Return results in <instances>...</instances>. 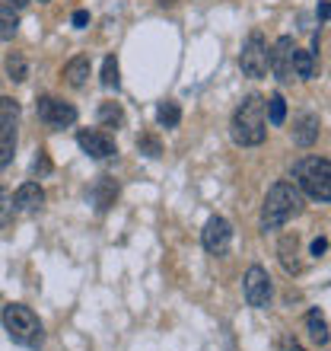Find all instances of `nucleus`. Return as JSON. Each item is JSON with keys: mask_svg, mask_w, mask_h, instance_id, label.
<instances>
[{"mask_svg": "<svg viewBox=\"0 0 331 351\" xmlns=\"http://www.w3.org/2000/svg\"><path fill=\"white\" fill-rule=\"evenodd\" d=\"M13 195L7 192V189H0V227H7L10 221H13Z\"/></svg>", "mask_w": 331, "mask_h": 351, "instance_id": "a878e982", "label": "nucleus"}, {"mask_svg": "<svg viewBox=\"0 0 331 351\" xmlns=\"http://www.w3.org/2000/svg\"><path fill=\"white\" fill-rule=\"evenodd\" d=\"M284 119H287V99L280 93H274V96L267 99V121L277 128V125H284Z\"/></svg>", "mask_w": 331, "mask_h": 351, "instance_id": "4be33fe9", "label": "nucleus"}, {"mask_svg": "<svg viewBox=\"0 0 331 351\" xmlns=\"http://www.w3.org/2000/svg\"><path fill=\"white\" fill-rule=\"evenodd\" d=\"M36 169H42V173H45V169H48V160H45V157H38V160H36Z\"/></svg>", "mask_w": 331, "mask_h": 351, "instance_id": "2f4dec72", "label": "nucleus"}, {"mask_svg": "<svg viewBox=\"0 0 331 351\" xmlns=\"http://www.w3.org/2000/svg\"><path fill=\"white\" fill-rule=\"evenodd\" d=\"M277 256H280V265H284L287 275H300V271H303V262H300V237H296V233H287L284 240H280Z\"/></svg>", "mask_w": 331, "mask_h": 351, "instance_id": "ddd939ff", "label": "nucleus"}, {"mask_svg": "<svg viewBox=\"0 0 331 351\" xmlns=\"http://www.w3.org/2000/svg\"><path fill=\"white\" fill-rule=\"evenodd\" d=\"M45 204V189L38 182H23L13 195V208L16 211H38Z\"/></svg>", "mask_w": 331, "mask_h": 351, "instance_id": "f8f14e48", "label": "nucleus"}, {"mask_svg": "<svg viewBox=\"0 0 331 351\" xmlns=\"http://www.w3.org/2000/svg\"><path fill=\"white\" fill-rule=\"evenodd\" d=\"M38 3H48V0H38Z\"/></svg>", "mask_w": 331, "mask_h": 351, "instance_id": "f704fd0d", "label": "nucleus"}, {"mask_svg": "<svg viewBox=\"0 0 331 351\" xmlns=\"http://www.w3.org/2000/svg\"><path fill=\"white\" fill-rule=\"evenodd\" d=\"M7 77L13 80V84H26L29 64H26V58L19 55V51H10L7 55Z\"/></svg>", "mask_w": 331, "mask_h": 351, "instance_id": "412c9836", "label": "nucleus"}, {"mask_svg": "<svg viewBox=\"0 0 331 351\" xmlns=\"http://www.w3.org/2000/svg\"><path fill=\"white\" fill-rule=\"evenodd\" d=\"M115 198H118V182L111 176H102L99 182H96V189H92V204L99 211H109L111 204H115Z\"/></svg>", "mask_w": 331, "mask_h": 351, "instance_id": "4468645a", "label": "nucleus"}, {"mask_svg": "<svg viewBox=\"0 0 331 351\" xmlns=\"http://www.w3.org/2000/svg\"><path fill=\"white\" fill-rule=\"evenodd\" d=\"M157 121H159V128H178V121H182V109H178V102H172V99L159 102Z\"/></svg>", "mask_w": 331, "mask_h": 351, "instance_id": "aec40b11", "label": "nucleus"}, {"mask_svg": "<svg viewBox=\"0 0 331 351\" xmlns=\"http://www.w3.org/2000/svg\"><path fill=\"white\" fill-rule=\"evenodd\" d=\"M36 112H38V119L45 121L48 128H67V125H74L77 121L74 106L64 102V99H55V96H38Z\"/></svg>", "mask_w": 331, "mask_h": 351, "instance_id": "0eeeda50", "label": "nucleus"}, {"mask_svg": "<svg viewBox=\"0 0 331 351\" xmlns=\"http://www.w3.org/2000/svg\"><path fill=\"white\" fill-rule=\"evenodd\" d=\"M293 77L296 80H313L315 77V51L293 48Z\"/></svg>", "mask_w": 331, "mask_h": 351, "instance_id": "f3484780", "label": "nucleus"}, {"mask_svg": "<svg viewBox=\"0 0 331 351\" xmlns=\"http://www.w3.org/2000/svg\"><path fill=\"white\" fill-rule=\"evenodd\" d=\"M242 291H246L248 306L255 310H267L271 306V297H274V287H271V278L261 265H248L246 278H242Z\"/></svg>", "mask_w": 331, "mask_h": 351, "instance_id": "423d86ee", "label": "nucleus"}, {"mask_svg": "<svg viewBox=\"0 0 331 351\" xmlns=\"http://www.w3.org/2000/svg\"><path fill=\"white\" fill-rule=\"evenodd\" d=\"M265 106H267L265 96H258V93H248L246 99L236 106L233 121H230V134L239 147H258V144H265V138H267Z\"/></svg>", "mask_w": 331, "mask_h": 351, "instance_id": "f257e3e1", "label": "nucleus"}, {"mask_svg": "<svg viewBox=\"0 0 331 351\" xmlns=\"http://www.w3.org/2000/svg\"><path fill=\"white\" fill-rule=\"evenodd\" d=\"M325 252H328V240H325V237L313 240V256H315V259H319V256H325Z\"/></svg>", "mask_w": 331, "mask_h": 351, "instance_id": "cd10ccee", "label": "nucleus"}, {"mask_svg": "<svg viewBox=\"0 0 331 351\" xmlns=\"http://www.w3.org/2000/svg\"><path fill=\"white\" fill-rule=\"evenodd\" d=\"M293 38L290 36H280L274 42V51L267 55V64H271V71H274V77L280 80V84H290L293 80Z\"/></svg>", "mask_w": 331, "mask_h": 351, "instance_id": "1a4fd4ad", "label": "nucleus"}, {"mask_svg": "<svg viewBox=\"0 0 331 351\" xmlns=\"http://www.w3.org/2000/svg\"><path fill=\"white\" fill-rule=\"evenodd\" d=\"M239 67L242 74L252 77V80H261V77H267V45H265V36L261 32H252L248 36V42L242 45V55H239Z\"/></svg>", "mask_w": 331, "mask_h": 351, "instance_id": "39448f33", "label": "nucleus"}, {"mask_svg": "<svg viewBox=\"0 0 331 351\" xmlns=\"http://www.w3.org/2000/svg\"><path fill=\"white\" fill-rule=\"evenodd\" d=\"M96 119H99L102 128H121L124 125V109H121L118 102H102Z\"/></svg>", "mask_w": 331, "mask_h": 351, "instance_id": "6ab92c4d", "label": "nucleus"}, {"mask_svg": "<svg viewBox=\"0 0 331 351\" xmlns=\"http://www.w3.org/2000/svg\"><path fill=\"white\" fill-rule=\"evenodd\" d=\"M137 150H140V154H147V157H159V154H163V147H159V141L153 138V134H140V138H137Z\"/></svg>", "mask_w": 331, "mask_h": 351, "instance_id": "bb28decb", "label": "nucleus"}, {"mask_svg": "<svg viewBox=\"0 0 331 351\" xmlns=\"http://www.w3.org/2000/svg\"><path fill=\"white\" fill-rule=\"evenodd\" d=\"M86 23H90V13H86V10H77V13H74V26L83 29Z\"/></svg>", "mask_w": 331, "mask_h": 351, "instance_id": "c85d7f7f", "label": "nucleus"}, {"mask_svg": "<svg viewBox=\"0 0 331 351\" xmlns=\"http://www.w3.org/2000/svg\"><path fill=\"white\" fill-rule=\"evenodd\" d=\"M296 189L309 195L313 202H331V160L325 157H303L293 167Z\"/></svg>", "mask_w": 331, "mask_h": 351, "instance_id": "20e7f679", "label": "nucleus"}, {"mask_svg": "<svg viewBox=\"0 0 331 351\" xmlns=\"http://www.w3.org/2000/svg\"><path fill=\"white\" fill-rule=\"evenodd\" d=\"M319 131H322L319 115H313V112L296 115V121H293V144L296 147H313L315 141H319Z\"/></svg>", "mask_w": 331, "mask_h": 351, "instance_id": "9b49d317", "label": "nucleus"}, {"mask_svg": "<svg viewBox=\"0 0 331 351\" xmlns=\"http://www.w3.org/2000/svg\"><path fill=\"white\" fill-rule=\"evenodd\" d=\"M16 29H19L16 10H3V7H0V36H3V38H13V36H16Z\"/></svg>", "mask_w": 331, "mask_h": 351, "instance_id": "b1692460", "label": "nucleus"}, {"mask_svg": "<svg viewBox=\"0 0 331 351\" xmlns=\"http://www.w3.org/2000/svg\"><path fill=\"white\" fill-rule=\"evenodd\" d=\"M64 80L70 86H86V80H90V58H83V55H77L74 61H67V67H64Z\"/></svg>", "mask_w": 331, "mask_h": 351, "instance_id": "a211bd4d", "label": "nucleus"}, {"mask_svg": "<svg viewBox=\"0 0 331 351\" xmlns=\"http://www.w3.org/2000/svg\"><path fill=\"white\" fill-rule=\"evenodd\" d=\"M16 157V125L13 121H3L0 125V169L10 167Z\"/></svg>", "mask_w": 331, "mask_h": 351, "instance_id": "2eb2a0df", "label": "nucleus"}, {"mask_svg": "<svg viewBox=\"0 0 331 351\" xmlns=\"http://www.w3.org/2000/svg\"><path fill=\"white\" fill-rule=\"evenodd\" d=\"M306 329H309L315 345H328L331 329H328V319H325L322 310H309V313H306Z\"/></svg>", "mask_w": 331, "mask_h": 351, "instance_id": "dca6fc26", "label": "nucleus"}, {"mask_svg": "<svg viewBox=\"0 0 331 351\" xmlns=\"http://www.w3.org/2000/svg\"><path fill=\"white\" fill-rule=\"evenodd\" d=\"M26 3H29V0H0V7H3V10H23Z\"/></svg>", "mask_w": 331, "mask_h": 351, "instance_id": "c756f323", "label": "nucleus"}, {"mask_svg": "<svg viewBox=\"0 0 331 351\" xmlns=\"http://www.w3.org/2000/svg\"><path fill=\"white\" fill-rule=\"evenodd\" d=\"M319 16H322V19H331V7H328V3H322V7H319Z\"/></svg>", "mask_w": 331, "mask_h": 351, "instance_id": "7c9ffc66", "label": "nucleus"}, {"mask_svg": "<svg viewBox=\"0 0 331 351\" xmlns=\"http://www.w3.org/2000/svg\"><path fill=\"white\" fill-rule=\"evenodd\" d=\"M300 214H303V192L293 182L280 179L265 195V204H261V230H277V227L290 223Z\"/></svg>", "mask_w": 331, "mask_h": 351, "instance_id": "f03ea898", "label": "nucleus"}, {"mask_svg": "<svg viewBox=\"0 0 331 351\" xmlns=\"http://www.w3.org/2000/svg\"><path fill=\"white\" fill-rule=\"evenodd\" d=\"M118 84H121V77H118V61L109 55L105 61H102V86H105V90H118Z\"/></svg>", "mask_w": 331, "mask_h": 351, "instance_id": "5701e85b", "label": "nucleus"}, {"mask_svg": "<svg viewBox=\"0 0 331 351\" xmlns=\"http://www.w3.org/2000/svg\"><path fill=\"white\" fill-rule=\"evenodd\" d=\"M230 243H233V227L226 217H211V221L204 223L201 246L211 252V256H223V252L230 250Z\"/></svg>", "mask_w": 331, "mask_h": 351, "instance_id": "6e6552de", "label": "nucleus"}, {"mask_svg": "<svg viewBox=\"0 0 331 351\" xmlns=\"http://www.w3.org/2000/svg\"><path fill=\"white\" fill-rule=\"evenodd\" d=\"M0 319H3V329H7V335L16 345H23V348H42V342H45V329H42V319H38L29 306L7 304Z\"/></svg>", "mask_w": 331, "mask_h": 351, "instance_id": "7ed1b4c3", "label": "nucleus"}, {"mask_svg": "<svg viewBox=\"0 0 331 351\" xmlns=\"http://www.w3.org/2000/svg\"><path fill=\"white\" fill-rule=\"evenodd\" d=\"M175 0H159V7H172Z\"/></svg>", "mask_w": 331, "mask_h": 351, "instance_id": "473e14b6", "label": "nucleus"}, {"mask_svg": "<svg viewBox=\"0 0 331 351\" xmlns=\"http://www.w3.org/2000/svg\"><path fill=\"white\" fill-rule=\"evenodd\" d=\"M77 144H80V150L90 154L92 160H109L118 154L115 141H111L105 131H80V134H77Z\"/></svg>", "mask_w": 331, "mask_h": 351, "instance_id": "9d476101", "label": "nucleus"}, {"mask_svg": "<svg viewBox=\"0 0 331 351\" xmlns=\"http://www.w3.org/2000/svg\"><path fill=\"white\" fill-rule=\"evenodd\" d=\"M290 351H303V348H300V345H296V342H290Z\"/></svg>", "mask_w": 331, "mask_h": 351, "instance_id": "72a5a7b5", "label": "nucleus"}, {"mask_svg": "<svg viewBox=\"0 0 331 351\" xmlns=\"http://www.w3.org/2000/svg\"><path fill=\"white\" fill-rule=\"evenodd\" d=\"M19 119V102L10 96H0V125L3 121H16Z\"/></svg>", "mask_w": 331, "mask_h": 351, "instance_id": "393cba45", "label": "nucleus"}]
</instances>
